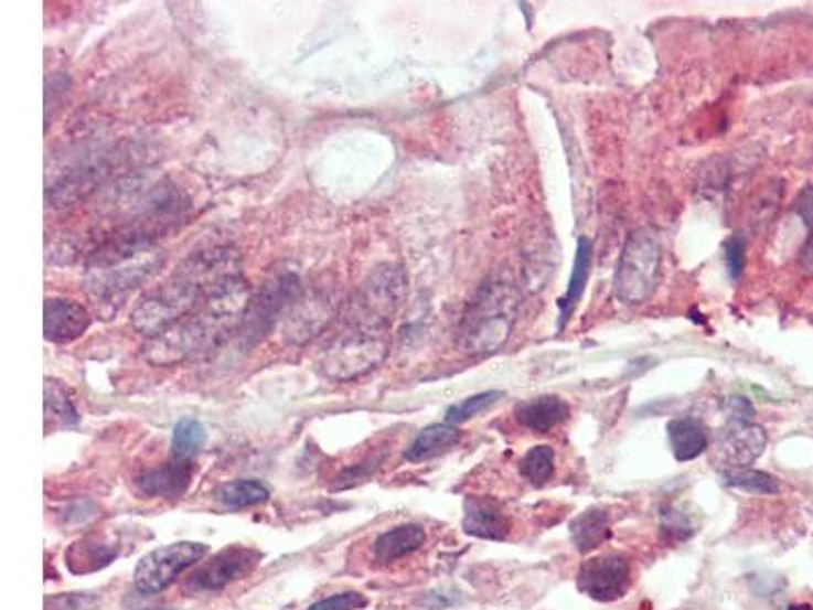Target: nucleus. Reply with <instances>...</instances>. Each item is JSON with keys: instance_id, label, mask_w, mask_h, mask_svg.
<instances>
[{"instance_id": "nucleus-1", "label": "nucleus", "mask_w": 813, "mask_h": 610, "mask_svg": "<svg viewBox=\"0 0 813 610\" xmlns=\"http://www.w3.org/2000/svg\"><path fill=\"white\" fill-rule=\"evenodd\" d=\"M240 275V257L228 247L197 250L181 263L175 274L142 296L130 313V324L141 336L156 338L204 308Z\"/></svg>"}, {"instance_id": "nucleus-2", "label": "nucleus", "mask_w": 813, "mask_h": 610, "mask_svg": "<svg viewBox=\"0 0 813 610\" xmlns=\"http://www.w3.org/2000/svg\"><path fill=\"white\" fill-rule=\"evenodd\" d=\"M248 303V286L245 279H238L234 286L210 299L204 308L181 320L180 324L171 325L159 336L149 338L142 346V356L156 366H171L188 361L200 351L214 349L226 334L238 330Z\"/></svg>"}, {"instance_id": "nucleus-3", "label": "nucleus", "mask_w": 813, "mask_h": 610, "mask_svg": "<svg viewBox=\"0 0 813 610\" xmlns=\"http://www.w3.org/2000/svg\"><path fill=\"white\" fill-rule=\"evenodd\" d=\"M342 318L340 330L323 346L320 368L325 377L352 381L371 373L387 358L395 318L359 298Z\"/></svg>"}, {"instance_id": "nucleus-4", "label": "nucleus", "mask_w": 813, "mask_h": 610, "mask_svg": "<svg viewBox=\"0 0 813 610\" xmlns=\"http://www.w3.org/2000/svg\"><path fill=\"white\" fill-rule=\"evenodd\" d=\"M521 293L513 281L489 277L468 301L458 324V346L472 356L501 351L513 334Z\"/></svg>"}, {"instance_id": "nucleus-5", "label": "nucleus", "mask_w": 813, "mask_h": 610, "mask_svg": "<svg viewBox=\"0 0 813 610\" xmlns=\"http://www.w3.org/2000/svg\"><path fill=\"white\" fill-rule=\"evenodd\" d=\"M661 247L657 236L649 228H639L622 248L614 274V296L629 306L643 303L657 287Z\"/></svg>"}, {"instance_id": "nucleus-6", "label": "nucleus", "mask_w": 813, "mask_h": 610, "mask_svg": "<svg viewBox=\"0 0 813 610\" xmlns=\"http://www.w3.org/2000/svg\"><path fill=\"white\" fill-rule=\"evenodd\" d=\"M207 554V546L195 542H180L157 547L139 561L135 570V588L141 595H159L178 582L181 574L190 570Z\"/></svg>"}, {"instance_id": "nucleus-7", "label": "nucleus", "mask_w": 813, "mask_h": 610, "mask_svg": "<svg viewBox=\"0 0 813 610\" xmlns=\"http://www.w3.org/2000/svg\"><path fill=\"white\" fill-rule=\"evenodd\" d=\"M301 296V286L296 275H281L263 287L257 298H250L245 315L238 325V336L243 342L255 344L271 330L277 318Z\"/></svg>"}, {"instance_id": "nucleus-8", "label": "nucleus", "mask_w": 813, "mask_h": 610, "mask_svg": "<svg viewBox=\"0 0 813 610\" xmlns=\"http://www.w3.org/2000/svg\"><path fill=\"white\" fill-rule=\"evenodd\" d=\"M764 448L767 431L761 426L742 419H728V424L716 436L712 460L714 464L723 467L724 472L750 468L752 462L761 458Z\"/></svg>"}, {"instance_id": "nucleus-9", "label": "nucleus", "mask_w": 813, "mask_h": 610, "mask_svg": "<svg viewBox=\"0 0 813 610\" xmlns=\"http://www.w3.org/2000/svg\"><path fill=\"white\" fill-rule=\"evenodd\" d=\"M631 561L619 554H607L588 559L578 571L581 595L598 602H614L627 597L631 588Z\"/></svg>"}, {"instance_id": "nucleus-10", "label": "nucleus", "mask_w": 813, "mask_h": 610, "mask_svg": "<svg viewBox=\"0 0 813 610\" xmlns=\"http://www.w3.org/2000/svg\"><path fill=\"white\" fill-rule=\"evenodd\" d=\"M260 552L246 546H228L220 549L216 556L200 564V568L190 576L188 588L202 592H216L236 580H243L255 570L260 561Z\"/></svg>"}, {"instance_id": "nucleus-11", "label": "nucleus", "mask_w": 813, "mask_h": 610, "mask_svg": "<svg viewBox=\"0 0 813 610\" xmlns=\"http://www.w3.org/2000/svg\"><path fill=\"white\" fill-rule=\"evenodd\" d=\"M43 315V332L53 344H69L90 328V313L74 299H47Z\"/></svg>"}, {"instance_id": "nucleus-12", "label": "nucleus", "mask_w": 813, "mask_h": 610, "mask_svg": "<svg viewBox=\"0 0 813 610\" xmlns=\"http://www.w3.org/2000/svg\"><path fill=\"white\" fill-rule=\"evenodd\" d=\"M464 532L480 539L503 542L511 533V520L503 506L491 499L472 496L466 501Z\"/></svg>"}, {"instance_id": "nucleus-13", "label": "nucleus", "mask_w": 813, "mask_h": 610, "mask_svg": "<svg viewBox=\"0 0 813 610\" xmlns=\"http://www.w3.org/2000/svg\"><path fill=\"white\" fill-rule=\"evenodd\" d=\"M194 477V462L169 456L168 464L147 470L137 479V486L149 496H180Z\"/></svg>"}, {"instance_id": "nucleus-14", "label": "nucleus", "mask_w": 813, "mask_h": 610, "mask_svg": "<svg viewBox=\"0 0 813 610\" xmlns=\"http://www.w3.org/2000/svg\"><path fill=\"white\" fill-rule=\"evenodd\" d=\"M569 417V405L557 395H543L529 402H521L515 407L518 426L531 429L533 434H549L561 426Z\"/></svg>"}, {"instance_id": "nucleus-15", "label": "nucleus", "mask_w": 813, "mask_h": 610, "mask_svg": "<svg viewBox=\"0 0 813 610\" xmlns=\"http://www.w3.org/2000/svg\"><path fill=\"white\" fill-rule=\"evenodd\" d=\"M118 556V544L106 535L92 533L88 537L72 544L65 552V566L72 574H90L103 570Z\"/></svg>"}, {"instance_id": "nucleus-16", "label": "nucleus", "mask_w": 813, "mask_h": 610, "mask_svg": "<svg viewBox=\"0 0 813 610\" xmlns=\"http://www.w3.org/2000/svg\"><path fill=\"white\" fill-rule=\"evenodd\" d=\"M673 456L677 462L696 460L708 450V429L696 417H680L667 426Z\"/></svg>"}, {"instance_id": "nucleus-17", "label": "nucleus", "mask_w": 813, "mask_h": 610, "mask_svg": "<svg viewBox=\"0 0 813 610\" xmlns=\"http://www.w3.org/2000/svg\"><path fill=\"white\" fill-rule=\"evenodd\" d=\"M426 529L421 525L407 523L383 533L375 542V558L381 564H393L417 552L426 544Z\"/></svg>"}, {"instance_id": "nucleus-18", "label": "nucleus", "mask_w": 813, "mask_h": 610, "mask_svg": "<svg viewBox=\"0 0 813 610\" xmlns=\"http://www.w3.org/2000/svg\"><path fill=\"white\" fill-rule=\"evenodd\" d=\"M460 438H462L460 429L452 426V424L427 426L424 431H419V436L407 448L405 460L414 462V464L426 462V460H431L436 456L448 452L450 448L460 442Z\"/></svg>"}, {"instance_id": "nucleus-19", "label": "nucleus", "mask_w": 813, "mask_h": 610, "mask_svg": "<svg viewBox=\"0 0 813 610\" xmlns=\"http://www.w3.org/2000/svg\"><path fill=\"white\" fill-rule=\"evenodd\" d=\"M592 271V243L581 236L578 240V250H576V259H574V271L569 277L568 289L564 293V298L559 299V328L568 324L569 315L576 310L581 293L586 289V283L590 279Z\"/></svg>"}, {"instance_id": "nucleus-20", "label": "nucleus", "mask_w": 813, "mask_h": 610, "mask_svg": "<svg viewBox=\"0 0 813 610\" xmlns=\"http://www.w3.org/2000/svg\"><path fill=\"white\" fill-rule=\"evenodd\" d=\"M610 515L605 509H588L571 521V542L580 554H588L610 539Z\"/></svg>"}, {"instance_id": "nucleus-21", "label": "nucleus", "mask_w": 813, "mask_h": 610, "mask_svg": "<svg viewBox=\"0 0 813 610\" xmlns=\"http://www.w3.org/2000/svg\"><path fill=\"white\" fill-rule=\"evenodd\" d=\"M206 446V429L192 417H183L173 429L171 438V458L194 462L195 456Z\"/></svg>"}, {"instance_id": "nucleus-22", "label": "nucleus", "mask_w": 813, "mask_h": 610, "mask_svg": "<svg viewBox=\"0 0 813 610\" xmlns=\"http://www.w3.org/2000/svg\"><path fill=\"white\" fill-rule=\"evenodd\" d=\"M269 489L258 481H233L220 486L218 501L231 509H245L265 503Z\"/></svg>"}, {"instance_id": "nucleus-23", "label": "nucleus", "mask_w": 813, "mask_h": 610, "mask_svg": "<svg viewBox=\"0 0 813 610\" xmlns=\"http://www.w3.org/2000/svg\"><path fill=\"white\" fill-rule=\"evenodd\" d=\"M556 472V452L552 446H533L521 460V474L533 486H543Z\"/></svg>"}, {"instance_id": "nucleus-24", "label": "nucleus", "mask_w": 813, "mask_h": 610, "mask_svg": "<svg viewBox=\"0 0 813 610\" xmlns=\"http://www.w3.org/2000/svg\"><path fill=\"white\" fill-rule=\"evenodd\" d=\"M724 482L732 489L749 494H777L781 491V484L774 477L761 470H752V468L728 470L724 472Z\"/></svg>"}, {"instance_id": "nucleus-25", "label": "nucleus", "mask_w": 813, "mask_h": 610, "mask_svg": "<svg viewBox=\"0 0 813 610\" xmlns=\"http://www.w3.org/2000/svg\"><path fill=\"white\" fill-rule=\"evenodd\" d=\"M45 414L47 419H60L62 424H76L78 421V409L74 405V399L67 395L64 385H60L57 381H45Z\"/></svg>"}, {"instance_id": "nucleus-26", "label": "nucleus", "mask_w": 813, "mask_h": 610, "mask_svg": "<svg viewBox=\"0 0 813 610\" xmlns=\"http://www.w3.org/2000/svg\"><path fill=\"white\" fill-rule=\"evenodd\" d=\"M501 397H503V393H501V390H486V393L472 395V397H468L464 402L452 405V407L448 409V414H446V421H448V424H452V426H460V424H464V421L472 419V417L478 416V414L486 411V409L492 407L494 403L499 402Z\"/></svg>"}, {"instance_id": "nucleus-27", "label": "nucleus", "mask_w": 813, "mask_h": 610, "mask_svg": "<svg viewBox=\"0 0 813 610\" xmlns=\"http://www.w3.org/2000/svg\"><path fill=\"white\" fill-rule=\"evenodd\" d=\"M100 598L88 592H69L45 598V610H94Z\"/></svg>"}, {"instance_id": "nucleus-28", "label": "nucleus", "mask_w": 813, "mask_h": 610, "mask_svg": "<svg viewBox=\"0 0 813 610\" xmlns=\"http://www.w3.org/2000/svg\"><path fill=\"white\" fill-rule=\"evenodd\" d=\"M368 607V598L362 592H340L334 597L318 600L308 610H362Z\"/></svg>"}, {"instance_id": "nucleus-29", "label": "nucleus", "mask_w": 813, "mask_h": 610, "mask_svg": "<svg viewBox=\"0 0 813 610\" xmlns=\"http://www.w3.org/2000/svg\"><path fill=\"white\" fill-rule=\"evenodd\" d=\"M724 257H726L728 271L735 279H738L745 271V263H747V240L740 234L730 236L724 245Z\"/></svg>"}, {"instance_id": "nucleus-30", "label": "nucleus", "mask_w": 813, "mask_h": 610, "mask_svg": "<svg viewBox=\"0 0 813 610\" xmlns=\"http://www.w3.org/2000/svg\"><path fill=\"white\" fill-rule=\"evenodd\" d=\"M689 521L685 517L684 513L672 509L670 513H663V521H661V533L663 535H670V542L675 539H685L689 535Z\"/></svg>"}, {"instance_id": "nucleus-31", "label": "nucleus", "mask_w": 813, "mask_h": 610, "mask_svg": "<svg viewBox=\"0 0 813 610\" xmlns=\"http://www.w3.org/2000/svg\"><path fill=\"white\" fill-rule=\"evenodd\" d=\"M726 414H728V419L752 421V417H755V407H752L745 397H735V399H730V402H728Z\"/></svg>"}, {"instance_id": "nucleus-32", "label": "nucleus", "mask_w": 813, "mask_h": 610, "mask_svg": "<svg viewBox=\"0 0 813 610\" xmlns=\"http://www.w3.org/2000/svg\"><path fill=\"white\" fill-rule=\"evenodd\" d=\"M800 267L803 274L813 277V231L805 240V247L801 248Z\"/></svg>"}]
</instances>
